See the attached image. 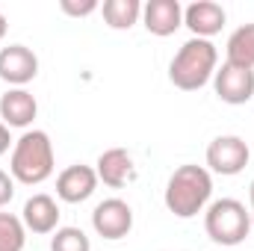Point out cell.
Wrapping results in <instances>:
<instances>
[{
  "label": "cell",
  "instance_id": "obj_10",
  "mask_svg": "<svg viewBox=\"0 0 254 251\" xmlns=\"http://www.w3.org/2000/svg\"><path fill=\"white\" fill-rule=\"evenodd\" d=\"M98 184L101 181H98V172L92 166H83V163L68 166L57 178V198L65 201V204H83L95 195Z\"/></svg>",
  "mask_w": 254,
  "mask_h": 251
},
{
  "label": "cell",
  "instance_id": "obj_22",
  "mask_svg": "<svg viewBox=\"0 0 254 251\" xmlns=\"http://www.w3.org/2000/svg\"><path fill=\"white\" fill-rule=\"evenodd\" d=\"M6 30H9V21H6V15L0 12V42H3V36H6Z\"/></svg>",
  "mask_w": 254,
  "mask_h": 251
},
{
  "label": "cell",
  "instance_id": "obj_6",
  "mask_svg": "<svg viewBox=\"0 0 254 251\" xmlns=\"http://www.w3.org/2000/svg\"><path fill=\"white\" fill-rule=\"evenodd\" d=\"M213 89L222 104H231V107L249 104L254 98V68L222 63V68H216L213 74Z\"/></svg>",
  "mask_w": 254,
  "mask_h": 251
},
{
  "label": "cell",
  "instance_id": "obj_21",
  "mask_svg": "<svg viewBox=\"0 0 254 251\" xmlns=\"http://www.w3.org/2000/svg\"><path fill=\"white\" fill-rule=\"evenodd\" d=\"M12 145H15V142H12V136H9V127L0 122V157H3V154L12 148Z\"/></svg>",
  "mask_w": 254,
  "mask_h": 251
},
{
  "label": "cell",
  "instance_id": "obj_3",
  "mask_svg": "<svg viewBox=\"0 0 254 251\" xmlns=\"http://www.w3.org/2000/svg\"><path fill=\"white\" fill-rule=\"evenodd\" d=\"M219 68V51L210 39H190L181 45L175 60L169 65V80L181 92L204 89Z\"/></svg>",
  "mask_w": 254,
  "mask_h": 251
},
{
  "label": "cell",
  "instance_id": "obj_4",
  "mask_svg": "<svg viewBox=\"0 0 254 251\" xmlns=\"http://www.w3.org/2000/svg\"><path fill=\"white\" fill-rule=\"evenodd\" d=\"M204 231L216 246H240L252 234V213L237 198H219L204 210Z\"/></svg>",
  "mask_w": 254,
  "mask_h": 251
},
{
  "label": "cell",
  "instance_id": "obj_2",
  "mask_svg": "<svg viewBox=\"0 0 254 251\" xmlns=\"http://www.w3.org/2000/svg\"><path fill=\"white\" fill-rule=\"evenodd\" d=\"M54 166H57L54 142L45 130H24L15 139L9 157V175L15 178V184L39 187L54 175Z\"/></svg>",
  "mask_w": 254,
  "mask_h": 251
},
{
  "label": "cell",
  "instance_id": "obj_19",
  "mask_svg": "<svg viewBox=\"0 0 254 251\" xmlns=\"http://www.w3.org/2000/svg\"><path fill=\"white\" fill-rule=\"evenodd\" d=\"M60 9L71 18H89L92 12L101 9V3L98 0H60Z\"/></svg>",
  "mask_w": 254,
  "mask_h": 251
},
{
  "label": "cell",
  "instance_id": "obj_5",
  "mask_svg": "<svg viewBox=\"0 0 254 251\" xmlns=\"http://www.w3.org/2000/svg\"><path fill=\"white\" fill-rule=\"evenodd\" d=\"M252 160V148L243 136L237 133H225L216 136L207 145V172L210 175H222V178H234L240 175Z\"/></svg>",
  "mask_w": 254,
  "mask_h": 251
},
{
  "label": "cell",
  "instance_id": "obj_7",
  "mask_svg": "<svg viewBox=\"0 0 254 251\" xmlns=\"http://www.w3.org/2000/svg\"><path fill=\"white\" fill-rule=\"evenodd\" d=\"M92 228L98 237L116 243L125 240L133 231V207L122 198H104L95 210H92Z\"/></svg>",
  "mask_w": 254,
  "mask_h": 251
},
{
  "label": "cell",
  "instance_id": "obj_14",
  "mask_svg": "<svg viewBox=\"0 0 254 251\" xmlns=\"http://www.w3.org/2000/svg\"><path fill=\"white\" fill-rule=\"evenodd\" d=\"M39 116V101L33 98V92L27 89H9L6 95H0V122L6 127H27L36 122Z\"/></svg>",
  "mask_w": 254,
  "mask_h": 251
},
{
  "label": "cell",
  "instance_id": "obj_17",
  "mask_svg": "<svg viewBox=\"0 0 254 251\" xmlns=\"http://www.w3.org/2000/svg\"><path fill=\"white\" fill-rule=\"evenodd\" d=\"M27 246V228L21 216L0 213V251H24Z\"/></svg>",
  "mask_w": 254,
  "mask_h": 251
},
{
  "label": "cell",
  "instance_id": "obj_23",
  "mask_svg": "<svg viewBox=\"0 0 254 251\" xmlns=\"http://www.w3.org/2000/svg\"><path fill=\"white\" fill-rule=\"evenodd\" d=\"M249 201H252V210L249 213H252V231H254V181H252V187H249Z\"/></svg>",
  "mask_w": 254,
  "mask_h": 251
},
{
  "label": "cell",
  "instance_id": "obj_18",
  "mask_svg": "<svg viewBox=\"0 0 254 251\" xmlns=\"http://www.w3.org/2000/svg\"><path fill=\"white\" fill-rule=\"evenodd\" d=\"M51 251H92V243L80 228H57L51 237Z\"/></svg>",
  "mask_w": 254,
  "mask_h": 251
},
{
  "label": "cell",
  "instance_id": "obj_16",
  "mask_svg": "<svg viewBox=\"0 0 254 251\" xmlns=\"http://www.w3.org/2000/svg\"><path fill=\"white\" fill-rule=\"evenodd\" d=\"M225 57H228L225 63L254 68V21L252 24H243L240 30L231 33L228 48H225Z\"/></svg>",
  "mask_w": 254,
  "mask_h": 251
},
{
  "label": "cell",
  "instance_id": "obj_13",
  "mask_svg": "<svg viewBox=\"0 0 254 251\" xmlns=\"http://www.w3.org/2000/svg\"><path fill=\"white\" fill-rule=\"evenodd\" d=\"M60 204H57V198H51V195H45V192H39V195H33V198H27L24 201V210H21V222H24V228L27 231H33V234H54L57 228H60Z\"/></svg>",
  "mask_w": 254,
  "mask_h": 251
},
{
  "label": "cell",
  "instance_id": "obj_8",
  "mask_svg": "<svg viewBox=\"0 0 254 251\" xmlns=\"http://www.w3.org/2000/svg\"><path fill=\"white\" fill-rule=\"evenodd\" d=\"M39 77V57L27 45H9L0 51V80L12 89H24Z\"/></svg>",
  "mask_w": 254,
  "mask_h": 251
},
{
  "label": "cell",
  "instance_id": "obj_11",
  "mask_svg": "<svg viewBox=\"0 0 254 251\" xmlns=\"http://www.w3.org/2000/svg\"><path fill=\"white\" fill-rule=\"evenodd\" d=\"M225 21L228 15L216 0H195L184 6V27H190L192 39H213L216 33H222Z\"/></svg>",
  "mask_w": 254,
  "mask_h": 251
},
{
  "label": "cell",
  "instance_id": "obj_20",
  "mask_svg": "<svg viewBox=\"0 0 254 251\" xmlns=\"http://www.w3.org/2000/svg\"><path fill=\"white\" fill-rule=\"evenodd\" d=\"M12 198H15V178L0 169V207H6Z\"/></svg>",
  "mask_w": 254,
  "mask_h": 251
},
{
  "label": "cell",
  "instance_id": "obj_15",
  "mask_svg": "<svg viewBox=\"0 0 254 251\" xmlns=\"http://www.w3.org/2000/svg\"><path fill=\"white\" fill-rule=\"evenodd\" d=\"M101 15L110 30H130L142 21V3L139 0H107L101 6Z\"/></svg>",
  "mask_w": 254,
  "mask_h": 251
},
{
  "label": "cell",
  "instance_id": "obj_9",
  "mask_svg": "<svg viewBox=\"0 0 254 251\" xmlns=\"http://www.w3.org/2000/svg\"><path fill=\"white\" fill-rule=\"evenodd\" d=\"M142 24L157 39L175 36L184 27V6H181V0H148V3H142Z\"/></svg>",
  "mask_w": 254,
  "mask_h": 251
},
{
  "label": "cell",
  "instance_id": "obj_12",
  "mask_svg": "<svg viewBox=\"0 0 254 251\" xmlns=\"http://www.w3.org/2000/svg\"><path fill=\"white\" fill-rule=\"evenodd\" d=\"M95 172H98V181L110 189H122L136 178V166H133V157L127 148H107L98 157Z\"/></svg>",
  "mask_w": 254,
  "mask_h": 251
},
{
  "label": "cell",
  "instance_id": "obj_1",
  "mask_svg": "<svg viewBox=\"0 0 254 251\" xmlns=\"http://www.w3.org/2000/svg\"><path fill=\"white\" fill-rule=\"evenodd\" d=\"M213 198V175L204 166H178L169 181H166V210L178 219H195L198 213H204L210 207Z\"/></svg>",
  "mask_w": 254,
  "mask_h": 251
}]
</instances>
